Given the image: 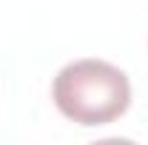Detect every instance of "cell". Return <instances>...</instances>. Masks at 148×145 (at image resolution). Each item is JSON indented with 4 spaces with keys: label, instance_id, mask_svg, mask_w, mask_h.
<instances>
[{
    "label": "cell",
    "instance_id": "obj_1",
    "mask_svg": "<svg viewBox=\"0 0 148 145\" xmlns=\"http://www.w3.org/2000/svg\"><path fill=\"white\" fill-rule=\"evenodd\" d=\"M54 105L77 125H108L131 105V83L125 71L106 60H74L60 68L51 85Z\"/></svg>",
    "mask_w": 148,
    "mask_h": 145
}]
</instances>
